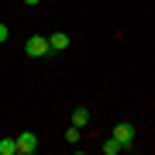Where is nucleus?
Returning a JSON list of instances; mask_svg holds the SVG:
<instances>
[{
	"mask_svg": "<svg viewBox=\"0 0 155 155\" xmlns=\"http://www.w3.org/2000/svg\"><path fill=\"white\" fill-rule=\"evenodd\" d=\"M24 52H28L31 59H41V55H48V52H52V41H48V35H31V38L24 41Z\"/></svg>",
	"mask_w": 155,
	"mask_h": 155,
	"instance_id": "f257e3e1",
	"label": "nucleus"
},
{
	"mask_svg": "<svg viewBox=\"0 0 155 155\" xmlns=\"http://www.w3.org/2000/svg\"><path fill=\"white\" fill-rule=\"evenodd\" d=\"M31 152H38V138L31 131H21L17 134V155H31Z\"/></svg>",
	"mask_w": 155,
	"mask_h": 155,
	"instance_id": "f03ea898",
	"label": "nucleus"
},
{
	"mask_svg": "<svg viewBox=\"0 0 155 155\" xmlns=\"http://www.w3.org/2000/svg\"><path fill=\"white\" fill-rule=\"evenodd\" d=\"M114 138H117V141H121V145H124V148H131V141H134V127H131V124H127V121H121V124H117V127H114Z\"/></svg>",
	"mask_w": 155,
	"mask_h": 155,
	"instance_id": "7ed1b4c3",
	"label": "nucleus"
},
{
	"mask_svg": "<svg viewBox=\"0 0 155 155\" xmlns=\"http://www.w3.org/2000/svg\"><path fill=\"white\" fill-rule=\"evenodd\" d=\"M48 41H52V52H62V48H69V35H66V31H55V35H48Z\"/></svg>",
	"mask_w": 155,
	"mask_h": 155,
	"instance_id": "20e7f679",
	"label": "nucleus"
},
{
	"mask_svg": "<svg viewBox=\"0 0 155 155\" xmlns=\"http://www.w3.org/2000/svg\"><path fill=\"white\" fill-rule=\"evenodd\" d=\"M86 121H90V110H86V107H76V110H72V124L86 127Z\"/></svg>",
	"mask_w": 155,
	"mask_h": 155,
	"instance_id": "39448f33",
	"label": "nucleus"
},
{
	"mask_svg": "<svg viewBox=\"0 0 155 155\" xmlns=\"http://www.w3.org/2000/svg\"><path fill=\"white\" fill-rule=\"evenodd\" d=\"M117 152H124V145H121V141H117L114 134H110V138L104 141V155H117Z\"/></svg>",
	"mask_w": 155,
	"mask_h": 155,
	"instance_id": "423d86ee",
	"label": "nucleus"
},
{
	"mask_svg": "<svg viewBox=\"0 0 155 155\" xmlns=\"http://www.w3.org/2000/svg\"><path fill=\"white\" fill-rule=\"evenodd\" d=\"M0 155H17V138H0Z\"/></svg>",
	"mask_w": 155,
	"mask_h": 155,
	"instance_id": "0eeeda50",
	"label": "nucleus"
},
{
	"mask_svg": "<svg viewBox=\"0 0 155 155\" xmlns=\"http://www.w3.org/2000/svg\"><path fill=\"white\" fill-rule=\"evenodd\" d=\"M79 134H83V127H76V124H72L69 131H66V141H69V145H76V141H79Z\"/></svg>",
	"mask_w": 155,
	"mask_h": 155,
	"instance_id": "6e6552de",
	"label": "nucleus"
},
{
	"mask_svg": "<svg viewBox=\"0 0 155 155\" xmlns=\"http://www.w3.org/2000/svg\"><path fill=\"white\" fill-rule=\"evenodd\" d=\"M7 35H11V31H7V24H0V41H7Z\"/></svg>",
	"mask_w": 155,
	"mask_h": 155,
	"instance_id": "1a4fd4ad",
	"label": "nucleus"
},
{
	"mask_svg": "<svg viewBox=\"0 0 155 155\" xmlns=\"http://www.w3.org/2000/svg\"><path fill=\"white\" fill-rule=\"evenodd\" d=\"M24 4H41V0H24Z\"/></svg>",
	"mask_w": 155,
	"mask_h": 155,
	"instance_id": "9d476101",
	"label": "nucleus"
}]
</instances>
